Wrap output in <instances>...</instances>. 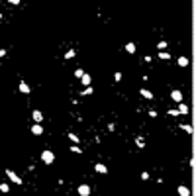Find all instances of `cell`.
Masks as SVG:
<instances>
[{"label": "cell", "instance_id": "15", "mask_svg": "<svg viewBox=\"0 0 196 196\" xmlns=\"http://www.w3.org/2000/svg\"><path fill=\"white\" fill-rule=\"evenodd\" d=\"M181 130L184 131V133H192V126H190V124H181Z\"/></svg>", "mask_w": 196, "mask_h": 196}, {"label": "cell", "instance_id": "22", "mask_svg": "<svg viewBox=\"0 0 196 196\" xmlns=\"http://www.w3.org/2000/svg\"><path fill=\"white\" fill-rule=\"evenodd\" d=\"M71 151H73V153H77V155H80V153H83V149H80L79 145H71Z\"/></svg>", "mask_w": 196, "mask_h": 196}, {"label": "cell", "instance_id": "24", "mask_svg": "<svg viewBox=\"0 0 196 196\" xmlns=\"http://www.w3.org/2000/svg\"><path fill=\"white\" fill-rule=\"evenodd\" d=\"M169 116L177 118V116H181V114H178V110H175V108H173V110H169Z\"/></svg>", "mask_w": 196, "mask_h": 196}, {"label": "cell", "instance_id": "26", "mask_svg": "<svg viewBox=\"0 0 196 196\" xmlns=\"http://www.w3.org/2000/svg\"><path fill=\"white\" fill-rule=\"evenodd\" d=\"M114 80H116V83H120V80H122V73H120V71H118L116 75H114Z\"/></svg>", "mask_w": 196, "mask_h": 196}, {"label": "cell", "instance_id": "19", "mask_svg": "<svg viewBox=\"0 0 196 196\" xmlns=\"http://www.w3.org/2000/svg\"><path fill=\"white\" fill-rule=\"evenodd\" d=\"M94 92V88H92V86H86V88H83V90H80V94H83V96H88V94H92Z\"/></svg>", "mask_w": 196, "mask_h": 196}, {"label": "cell", "instance_id": "28", "mask_svg": "<svg viewBox=\"0 0 196 196\" xmlns=\"http://www.w3.org/2000/svg\"><path fill=\"white\" fill-rule=\"evenodd\" d=\"M2 57H6V49H2V47H0V59H2Z\"/></svg>", "mask_w": 196, "mask_h": 196}, {"label": "cell", "instance_id": "16", "mask_svg": "<svg viewBox=\"0 0 196 196\" xmlns=\"http://www.w3.org/2000/svg\"><path fill=\"white\" fill-rule=\"evenodd\" d=\"M159 59H163V61H167V59H171V53H169V51H159Z\"/></svg>", "mask_w": 196, "mask_h": 196}, {"label": "cell", "instance_id": "3", "mask_svg": "<svg viewBox=\"0 0 196 196\" xmlns=\"http://www.w3.org/2000/svg\"><path fill=\"white\" fill-rule=\"evenodd\" d=\"M18 88H20V92H22V94H29V92H32V86H29L26 80H20Z\"/></svg>", "mask_w": 196, "mask_h": 196}, {"label": "cell", "instance_id": "5", "mask_svg": "<svg viewBox=\"0 0 196 196\" xmlns=\"http://www.w3.org/2000/svg\"><path fill=\"white\" fill-rule=\"evenodd\" d=\"M77 192H79L80 196H90V184H80V186L77 188Z\"/></svg>", "mask_w": 196, "mask_h": 196}, {"label": "cell", "instance_id": "17", "mask_svg": "<svg viewBox=\"0 0 196 196\" xmlns=\"http://www.w3.org/2000/svg\"><path fill=\"white\" fill-rule=\"evenodd\" d=\"M8 190H10V184H8V182H0V192H2V194H6Z\"/></svg>", "mask_w": 196, "mask_h": 196}, {"label": "cell", "instance_id": "14", "mask_svg": "<svg viewBox=\"0 0 196 196\" xmlns=\"http://www.w3.org/2000/svg\"><path fill=\"white\" fill-rule=\"evenodd\" d=\"M75 55H77V51H75V49H69V51H67L65 55H63V59H65V61H69V59H73Z\"/></svg>", "mask_w": 196, "mask_h": 196}, {"label": "cell", "instance_id": "1", "mask_svg": "<svg viewBox=\"0 0 196 196\" xmlns=\"http://www.w3.org/2000/svg\"><path fill=\"white\" fill-rule=\"evenodd\" d=\"M41 161L45 165H53V161H55V153H53L51 149H43L41 151Z\"/></svg>", "mask_w": 196, "mask_h": 196}, {"label": "cell", "instance_id": "10", "mask_svg": "<svg viewBox=\"0 0 196 196\" xmlns=\"http://www.w3.org/2000/svg\"><path fill=\"white\" fill-rule=\"evenodd\" d=\"M90 80H92V79H90L88 73H84V75L80 77V84H83V86H90Z\"/></svg>", "mask_w": 196, "mask_h": 196}, {"label": "cell", "instance_id": "6", "mask_svg": "<svg viewBox=\"0 0 196 196\" xmlns=\"http://www.w3.org/2000/svg\"><path fill=\"white\" fill-rule=\"evenodd\" d=\"M32 118H33V122H35V124H41V122H43V112H41V110H33V112H32Z\"/></svg>", "mask_w": 196, "mask_h": 196}, {"label": "cell", "instance_id": "13", "mask_svg": "<svg viewBox=\"0 0 196 196\" xmlns=\"http://www.w3.org/2000/svg\"><path fill=\"white\" fill-rule=\"evenodd\" d=\"M178 67H188V57L186 55L178 57Z\"/></svg>", "mask_w": 196, "mask_h": 196}, {"label": "cell", "instance_id": "27", "mask_svg": "<svg viewBox=\"0 0 196 196\" xmlns=\"http://www.w3.org/2000/svg\"><path fill=\"white\" fill-rule=\"evenodd\" d=\"M141 178H143V181H147V178H149V173H145V171H143V173H141Z\"/></svg>", "mask_w": 196, "mask_h": 196}, {"label": "cell", "instance_id": "23", "mask_svg": "<svg viewBox=\"0 0 196 196\" xmlns=\"http://www.w3.org/2000/svg\"><path fill=\"white\" fill-rule=\"evenodd\" d=\"M159 49H161V51H165V49H167V41H165V39H163V41H159Z\"/></svg>", "mask_w": 196, "mask_h": 196}, {"label": "cell", "instance_id": "9", "mask_svg": "<svg viewBox=\"0 0 196 196\" xmlns=\"http://www.w3.org/2000/svg\"><path fill=\"white\" fill-rule=\"evenodd\" d=\"M177 190H178V196H190V188L184 186V184H181Z\"/></svg>", "mask_w": 196, "mask_h": 196}, {"label": "cell", "instance_id": "21", "mask_svg": "<svg viewBox=\"0 0 196 196\" xmlns=\"http://www.w3.org/2000/svg\"><path fill=\"white\" fill-rule=\"evenodd\" d=\"M69 139L73 141V145H77V143H79V141H80V139H79V136H77V133H69Z\"/></svg>", "mask_w": 196, "mask_h": 196}, {"label": "cell", "instance_id": "25", "mask_svg": "<svg viewBox=\"0 0 196 196\" xmlns=\"http://www.w3.org/2000/svg\"><path fill=\"white\" fill-rule=\"evenodd\" d=\"M83 75H84V71H83V69H77V71H75V77H77V79H80Z\"/></svg>", "mask_w": 196, "mask_h": 196}, {"label": "cell", "instance_id": "8", "mask_svg": "<svg viewBox=\"0 0 196 196\" xmlns=\"http://www.w3.org/2000/svg\"><path fill=\"white\" fill-rule=\"evenodd\" d=\"M32 133H33V136H43V126H41V124H33V126H32Z\"/></svg>", "mask_w": 196, "mask_h": 196}, {"label": "cell", "instance_id": "29", "mask_svg": "<svg viewBox=\"0 0 196 196\" xmlns=\"http://www.w3.org/2000/svg\"><path fill=\"white\" fill-rule=\"evenodd\" d=\"M0 20H2V12H0Z\"/></svg>", "mask_w": 196, "mask_h": 196}, {"label": "cell", "instance_id": "2", "mask_svg": "<svg viewBox=\"0 0 196 196\" xmlns=\"http://www.w3.org/2000/svg\"><path fill=\"white\" fill-rule=\"evenodd\" d=\"M6 175H8V178H10L12 182H14V184H22V182H24L22 178H20L18 175H16L14 171H12V169H6Z\"/></svg>", "mask_w": 196, "mask_h": 196}, {"label": "cell", "instance_id": "7", "mask_svg": "<svg viewBox=\"0 0 196 196\" xmlns=\"http://www.w3.org/2000/svg\"><path fill=\"white\" fill-rule=\"evenodd\" d=\"M94 171H96L98 175H106L108 173V167L104 163H96V165H94Z\"/></svg>", "mask_w": 196, "mask_h": 196}, {"label": "cell", "instance_id": "4", "mask_svg": "<svg viewBox=\"0 0 196 196\" xmlns=\"http://www.w3.org/2000/svg\"><path fill=\"white\" fill-rule=\"evenodd\" d=\"M171 98H173V100H175L177 104L184 102V96H182V92H181V90H173V92H171Z\"/></svg>", "mask_w": 196, "mask_h": 196}, {"label": "cell", "instance_id": "20", "mask_svg": "<svg viewBox=\"0 0 196 196\" xmlns=\"http://www.w3.org/2000/svg\"><path fill=\"white\" fill-rule=\"evenodd\" d=\"M136 145L139 147V149H143V147H145V139H143V137H136Z\"/></svg>", "mask_w": 196, "mask_h": 196}, {"label": "cell", "instance_id": "18", "mask_svg": "<svg viewBox=\"0 0 196 196\" xmlns=\"http://www.w3.org/2000/svg\"><path fill=\"white\" fill-rule=\"evenodd\" d=\"M126 51L127 53H136V43H131V41L126 43Z\"/></svg>", "mask_w": 196, "mask_h": 196}, {"label": "cell", "instance_id": "11", "mask_svg": "<svg viewBox=\"0 0 196 196\" xmlns=\"http://www.w3.org/2000/svg\"><path fill=\"white\" fill-rule=\"evenodd\" d=\"M139 94L145 98V100H153V92H151V90H147V88H141Z\"/></svg>", "mask_w": 196, "mask_h": 196}, {"label": "cell", "instance_id": "12", "mask_svg": "<svg viewBox=\"0 0 196 196\" xmlns=\"http://www.w3.org/2000/svg\"><path fill=\"white\" fill-rule=\"evenodd\" d=\"M178 114H182V116H186V114H188V106L184 102L178 104Z\"/></svg>", "mask_w": 196, "mask_h": 196}]
</instances>
